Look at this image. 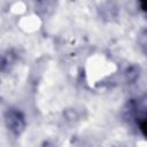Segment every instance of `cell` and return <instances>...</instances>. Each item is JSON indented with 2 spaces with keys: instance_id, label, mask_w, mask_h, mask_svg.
Segmentation results:
<instances>
[{
  "instance_id": "cell-1",
  "label": "cell",
  "mask_w": 147,
  "mask_h": 147,
  "mask_svg": "<svg viewBox=\"0 0 147 147\" xmlns=\"http://www.w3.org/2000/svg\"><path fill=\"white\" fill-rule=\"evenodd\" d=\"M6 124L14 133H20L24 127V116L17 110H8L6 114Z\"/></svg>"
},
{
  "instance_id": "cell-2",
  "label": "cell",
  "mask_w": 147,
  "mask_h": 147,
  "mask_svg": "<svg viewBox=\"0 0 147 147\" xmlns=\"http://www.w3.org/2000/svg\"><path fill=\"white\" fill-rule=\"evenodd\" d=\"M139 126H140V131H141V133L147 138V116L140 122Z\"/></svg>"
},
{
  "instance_id": "cell-3",
  "label": "cell",
  "mask_w": 147,
  "mask_h": 147,
  "mask_svg": "<svg viewBox=\"0 0 147 147\" xmlns=\"http://www.w3.org/2000/svg\"><path fill=\"white\" fill-rule=\"evenodd\" d=\"M139 2H140V7L142 8V10L147 13V0H139Z\"/></svg>"
}]
</instances>
